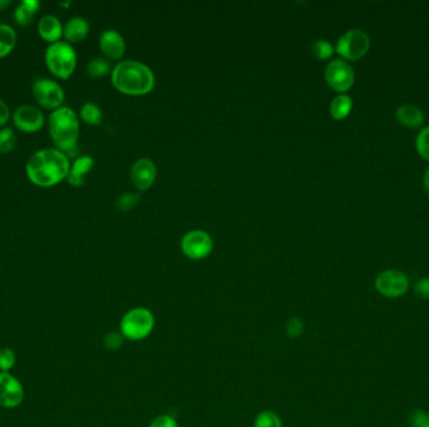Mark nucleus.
Masks as SVG:
<instances>
[{
  "instance_id": "nucleus-1",
  "label": "nucleus",
  "mask_w": 429,
  "mask_h": 427,
  "mask_svg": "<svg viewBox=\"0 0 429 427\" xmlns=\"http://www.w3.org/2000/svg\"><path fill=\"white\" fill-rule=\"evenodd\" d=\"M69 170L68 157L59 149H40L27 163L28 178L40 187L55 186L68 177Z\"/></svg>"
},
{
  "instance_id": "nucleus-2",
  "label": "nucleus",
  "mask_w": 429,
  "mask_h": 427,
  "mask_svg": "<svg viewBox=\"0 0 429 427\" xmlns=\"http://www.w3.org/2000/svg\"><path fill=\"white\" fill-rule=\"evenodd\" d=\"M113 86L130 95L149 93L154 86V77L149 66L137 62H122L112 73Z\"/></svg>"
},
{
  "instance_id": "nucleus-3",
  "label": "nucleus",
  "mask_w": 429,
  "mask_h": 427,
  "mask_svg": "<svg viewBox=\"0 0 429 427\" xmlns=\"http://www.w3.org/2000/svg\"><path fill=\"white\" fill-rule=\"evenodd\" d=\"M50 133L55 146L63 153L69 156L77 153L79 123L74 110L67 107L53 110L50 117Z\"/></svg>"
},
{
  "instance_id": "nucleus-4",
  "label": "nucleus",
  "mask_w": 429,
  "mask_h": 427,
  "mask_svg": "<svg viewBox=\"0 0 429 427\" xmlns=\"http://www.w3.org/2000/svg\"><path fill=\"white\" fill-rule=\"evenodd\" d=\"M45 63L50 71L62 79H67L77 66V55L73 47L66 42L50 44L45 52Z\"/></svg>"
},
{
  "instance_id": "nucleus-5",
  "label": "nucleus",
  "mask_w": 429,
  "mask_h": 427,
  "mask_svg": "<svg viewBox=\"0 0 429 427\" xmlns=\"http://www.w3.org/2000/svg\"><path fill=\"white\" fill-rule=\"evenodd\" d=\"M154 329V316L147 308H133L122 318V336L127 340H143L149 337Z\"/></svg>"
},
{
  "instance_id": "nucleus-6",
  "label": "nucleus",
  "mask_w": 429,
  "mask_h": 427,
  "mask_svg": "<svg viewBox=\"0 0 429 427\" xmlns=\"http://www.w3.org/2000/svg\"><path fill=\"white\" fill-rule=\"evenodd\" d=\"M369 48L370 39L368 34L360 29H350L339 38L336 50L343 58L355 62L362 59L368 53Z\"/></svg>"
},
{
  "instance_id": "nucleus-7",
  "label": "nucleus",
  "mask_w": 429,
  "mask_h": 427,
  "mask_svg": "<svg viewBox=\"0 0 429 427\" xmlns=\"http://www.w3.org/2000/svg\"><path fill=\"white\" fill-rule=\"evenodd\" d=\"M375 290L387 298H399L409 290V279L398 269H387L377 276Z\"/></svg>"
},
{
  "instance_id": "nucleus-8",
  "label": "nucleus",
  "mask_w": 429,
  "mask_h": 427,
  "mask_svg": "<svg viewBox=\"0 0 429 427\" xmlns=\"http://www.w3.org/2000/svg\"><path fill=\"white\" fill-rule=\"evenodd\" d=\"M325 79L334 90L344 93L353 87L355 76L350 64H348L345 61L336 59L326 66Z\"/></svg>"
},
{
  "instance_id": "nucleus-9",
  "label": "nucleus",
  "mask_w": 429,
  "mask_h": 427,
  "mask_svg": "<svg viewBox=\"0 0 429 427\" xmlns=\"http://www.w3.org/2000/svg\"><path fill=\"white\" fill-rule=\"evenodd\" d=\"M33 94L39 105L47 110H58L64 100L61 86L47 78H40L34 82Z\"/></svg>"
},
{
  "instance_id": "nucleus-10",
  "label": "nucleus",
  "mask_w": 429,
  "mask_h": 427,
  "mask_svg": "<svg viewBox=\"0 0 429 427\" xmlns=\"http://www.w3.org/2000/svg\"><path fill=\"white\" fill-rule=\"evenodd\" d=\"M212 240L202 230H191L182 238V252L191 259H202L212 251Z\"/></svg>"
},
{
  "instance_id": "nucleus-11",
  "label": "nucleus",
  "mask_w": 429,
  "mask_h": 427,
  "mask_svg": "<svg viewBox=\"0 0 429 427\" xmlns=\"http://www.w3.org/2000/svg\"><path fill=\"white\" fill-rule=\"evenodd\" d=\"M24 391L22 384L9 373H0V406L13 409L22 404Z\"/></svg>"
},
{
  "instance_id": "nucleus-12",
  "label": "nucleus",
  "mask_w": 429,
  "mask_h": 427,
  "mask_svg": "<svg viewBox=\"0 0 429 427\" xmlns=\"http://www.w3.org/2000/svg\"><path fill=\"white\" fill-rule=\"evenodd\" d=\"M14 123L21 131L34 133L43 127L45 117L43 113L34 105H21L14 113Z\"/></svg>"
},
{
  "instance_id": "nucleus-13",
  "label": "nucleus",
  "mask_w": 429,
  "mask_h": 427,
  "mask_svg": "<svg viewBox=\"0 0 429 427\" xmlns=\"http://www.w3.org/2000/svg\"><path fill=\"white\" fill-rule=\"evenodd\" d=\"M156 165L152 160L149 159H139L132 167L131 172V178H132L133 185L138 188L139 191H146L149 187L154 185L156 180Z\"/></svg>"
},
{
  "instance_id": "nucleus-14",
  "label": "nucleus",
  "mask_w": 429,
  "mask_h": 427,
  "mask_svg": "<svg viewBox=\"0 0 429 427\" xmlns=\"http://www.w3.org/2000/svg\"><path fill=\"white\" fill-rule=\"evenodd\" d=\"M101 49L108 58L112 59H120L125 54L126 44L121 37V34L117 33L116 30H105L102 33L101 39Z\"/></svg>"
},
{
  "instance_id": "nucleus-15",
  "label": "nucleus",
  "mask_w": 429,
  "mask_h": 427,
  "mask_svg": "<svg viewBox=\"0 0 429 427\" xmlns=\"http://www.w3.org/2000/svg\"><path fill=\"white\" fill-rule=\"evenodd\" d=\"M396 121L407 128H419L424 123L423 112L417 105H401L396 112Z\"/></svg>"
},
{
  "instance_id": "nucleus-16",
  "label": "nucleus",
  "mask_w": 429,
  "mask_h": 427,
  "mask_svg": "<svg viewBox=\"0 0 429 427\" xmlns=\"http://www.w3.org/2000/svg\"><path fill=\"white\" fill-rule=\"evenodd\" d=\"M38 32L42 38L53 44L57 43L58 39L61 38L63 28L58 18L55 16H45L39 21Z\"/></svg>"
},
{
  "instance_id": "nucleus-17",
  "label": "nucleus",
  "mask_w": 429,
  "mask_h": 427,
  "mask_svg": "<svg viewBox=\"0 0 429 427\" xmlns=\"http://www.w3.org/2000/svg\"><path fill=\"white\" fill-rule=\"evenodd\" d=\"M94 160L91 157H81L78 158L74 165H72L71 170H69V175H68V182L71 183L72 186L81 187L84 183V178L86 175H88L91 170L93 168Z\"/></svg>"
},
{
  "instance_id": "nucleus-18",
  "label": "nucleus",
  "mask_w": 429,
  "mask_h": 427,
  "mask_svg": "<svg viewBox=\"0 0 429 427\" xmlns=\"http://www.w3.org/2000/svg\"><path fill=\"white\" fill-rule=\"evenodd\" d=\"M89 32V24L84 18H72L63 28V33L71 42H81L87 37Z\"/></svg>"
},
{
  "instance_id": "nucleus-19",
  "label": "nucleus",
  "mask_w": 429,
  "mask_h": 427,
  "mask_svg": "<svg viewBox=\"0 0 429 427\" xmlns=\"http://www.w3.org/2000/svg\"><path fill=\"white\" fill-rule=\"evenodd\" d=\"M39 6H40V3L37 0H24V1H22L14 11V18H16L18 24L27 25L29 23H32Z\"/></svg>"
},
{
  "instance_id": "nucleus-20",
  "label": "nucleus",
  "mask_w": 429,
  "mask_h": 427,
  "mask_svg": "<svg viewBox=\"0 0 429 427\" xmlns=\"http://www.w3.org/2000/svg\"><path fill=\"white\" fill-rule=\"evenodd\" d=\"M353 100L347 94H341L333 99L331 105V115L336 121L347 118L352 112Z\"/></svg>"
},
{
  "instance_id": "nucleus-21",
  "label": "nucleus",
  "mask_w": 429,
  "mask_h": 427,
  "mask_svg": "<svg viewBox=\"0 0 429 427\" xmlns=\"http://www.w3.org/2000/svg\"><path fill=\"white\" fill-rule=\"evenodd\" d=\"M17 43V34L11 25L0 24V58L9 54Z\"/></svg>"
},
{
  "instance_id": "nucleus-22",
  "label": "nucleus",
  "mask_w": 429,
  "mask_h": 427,
  "mask_svg": "<svg viewBox=\"0 0 429 427\" xmlns=\"http://www.w3.org/2000/svg\"><path fill=\"white\" fill-rule=\"evenodd\" d=\"M81 117H82L83 121L92 126H97L101 122H102V112L99 110L97 105L93 103H86L83 105L82 110H81Z\"/></svg>"
},
{
  "instance_id": "nucleus-23",
  "label": "nucleus",
  "mask_w": 429,
  "mask_h": 427,
  "mask_svg": "<svg viewBox=\"0 0 429 427\" xmlns=\"http://www.w3.org/2000/svg\"><path fill=\"white\" fill-rule=\"evenodd\" d=\"M253 427H282V422L275 412L263 411L256 417Z\"/></svg>"
},
{
  "instance_id": "nucleus-24",
  "label": "nucleus",
  "mask_w": 429,
  "mask_h": 427,
  "mask_svg": "<svg viewBox=\"0 0 429 427\" xmlns=\"http://www.w3.org/2000/svg\"><path fill=\"white\" fill-rule=\"evenodd\" d=\"M17 138L11 128H3L0 131V152L9 153L16 147Z\"/></svg>"
},
{
  "instance_id": "nucleus-25",
  "label": "nucleus",
  "mask_w": 429,
  "mask_h": 427,
  "mask_svg": "<svg viewBox=\"0 0 429 427\" xmlns=\"http://www.w3.org/2000/svg\"><path fill=\"white\" fill-rule=\"evenodd\" d=\"M416 148L419 156L429 162V126L419 131L416 139Z\"/></svg>"
},
{
  "instance_id": "nucleus-26",
  "label": "nucleus",
  "mask_w": 429,
  "mask_h": 427,
  "mask_svg": "<svg viewBox=\"0 0 429 427\" xmlns=\"http://www.w3.org/2000/svg\"><path fill=\"white\" fill-rule=\"evenodd\" d=\"M110 69V64L105 59L102 58H97L89 63L87 66V71H88L89 76H92L93 78L103 77L105 76Z\"/></svg>"
},
{
  "instance_id": "nucleus-27",
  "label": "nucleus",
  "mask_w": 429,
  "mask_h": 427,
  "mask_svg": "<svg viewBox=\"0 0 429 427\" xmlns=\"http://www.w3.org/2000/svg\"><path fill=\"white\" fill-rule=\"evenodd\" d=\"M334 47L326 40H318L313 44L311 52L318 59H328L334 54Z\"/></svg>"
},
{
  "instance_id": "nucleus-28",
  "label": "nucleus",
  "mask_w": 429,
  "mask_h": 427,
  "mask_svg": "<svg viewBox=\"0 0 429 427\" xmlns=\"http://www.w3.org/2000/svg\"><path fill=\"white\" fill-rule=\"evenodd\" d=\"M409 427H429V412L416 409L408 416Z\"/></svg>"
},
{
  "instance_id": "nucleus-29",
  "label": "nucleus",
  "mask_w": 429,
  "mask_h": 427,
  "mask_svg": "<svg viewBox=\"0 0 429 427\" xmlns=\"http://www.w3.org/2000/svg\"><path fill=\"white\" fill-rule=\"evenodd\" d=\"M16 365V353L11 349H1L0 350V368L6 373L9 371Z\"/></svg>"
},
{
  "instance_id": "nucleus-30",
  "label": "nucleus",
  "mask_w": 429,
  "mask_h": 427,
  "mask_svg": "<svg viewBox=\"0 0 429 427\" xmlns=\"http://www.w3.org/2000/svg\"><path fill=\"white\" fill-rule=\"evenodd\" d=\"M138 201H139V197L137 194H123L117 202V209L126 212L132 209L133 206H136Z\"/></svg>"
},
{
  "instance_id": "nucleus-31",
  "label": "nucleus",
  "mask_w": 429,
  "mask_h": 427,
  "mask_svg": "<svg viewBox=\"0 0 429 427\" xmlns=\"http://www.w3.org/2000/svg\"><path fill=\"white\" fill-rule=\"evenodd\" d=\"M414 293L422 300H429V277H422L416 282Z\"/></svg>"
},
{
  "instance_id": "nucleus-32",
  "label": "nucleus",
  "mask_w": 429,
  "mask_h": 427,
  "mask_svg": "<svg viewBox=\"0 0 429 427\" xmlns=\"http://www.w3.org/2000/svg\"><path fill=\"white\" fill-rule=\"evenodd\" d=\"M286 331H287V334H289L292 339H297V337H299V336L304 332L303 322H302L299 318H292V320L289 321V323H287V329H286Z\"/></svg>"
},
{
  "instance_id": "nucleus-33",
  "label": "nucleus",
  "mask_w": 429,
  "mask_h": 427,
  "mask_svg": "<svg viewBox=\"0 0 429 427\" xmlns=\"http://www.w3.org/2000/svg\"><path fill=\"white\" fill-rule=\"evenodd\" d=\"M149 427H178L177 421L170 415H160L149 423Z\"/></svg>"
},
{
  "instance_id": "nucleus-34",
  "label": "nucleus",
  "mask_w": 429,
  "mask_h": 427,
  "mask_svg": "<svg viewBox=\"0 0 429 427\" xmlns=\"http://www.w3.org/2000/svg\"><path fill=\"white\" fill-rule=\"evenodd\" d=\"M122 345V337L121 334H110L107 336L105 339V346L110 349V350H115L118 349Z\"/></svg>"
},
{
  "instance_id": "nucleus-35",
  "label": "nucleus",
  "mask_w": 429,
  "mask_h": 427,
  "mask_svg": "<svg viewBox=\"0 0 429 427\" xmlns=\"http://www.w3.org/2000/svg\"><path fill=\"white\" fill-rule=\"evenodd\" d=\"M9 115H11L9 107L0 99V126L6 124L8 119H9Z\"/></svg>"
},
{
  "instance_id": "nucleus-36",
  "label": "nucleus",
  "mask_w": 429,
  "mask_h": 427,
  "mask_svg": "<svg viewBox=\"0 0 429 427\" xmlns=\"http://www.w3.org/2000/svg\"><path fill=\"white\" fill-rule=\"evenodd\" d=\"M423 186L424 189L427 191V193H429V167L427 168V170H425V173H424Z\"/></svg>"
}]
</instances>
